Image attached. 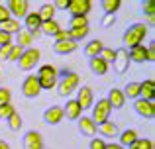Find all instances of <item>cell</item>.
<instances>
[{
    "label": "cell",
    "instance_id": "1",
    "mask_svg": "<svg viewBox=\"0 0 155 149\" xmlns=\"http://www.w3.org/2000/svg\"><path fill=\"white\" fill-rule=\"evenodd\" d=\"M147 31H149V28L145 26V24H140V22L132 24V26L124 31V35H122V43H124V47L130 51V49H134V47L141 45V41L145 39Z\"/></svg>",
    "mask_w": 155,
    "mask_h": 149
},
{
    "label": "cell",
    "instance_id": "2",
    "mask_svg": "<svg viewBox=\"0 0 155 149\" xmlns=\"http://www.w3.org/2000/svg\"><path fill=\"white\" fill-rule=\"evenodd\" d=\"M79 83L81 79L77 73H63L61 79H57V94L63 96V98H69L73 92H77Z\"/></svg>",
    "mask_w": 155,
    "mask_h": 149
},
{
    "label": "cell",
    "instance_id": "3",
    "mask_svg": "<svg viewBox=\"0 0 155 149\" xmlns=\"http://www.w3.org/2000/svg\"><path fill=\"white\" fill-rule=\"evenodd\" d=\"M110 114H112V108H110L108 100H106V98H98V102L92 104V116H91V120L96 124V128H98L100 124H104V122H108V120H110Z\"/></svg>",
    "mask_w": 155,
    "mask_h": 149
},
{
    "label": "cell",
    "instance_id": "4",
    "mask_svg": "<svg viewBox=\"0 0 155 149\" xmlns=\"http://www.w3.org/2000/svg\"><path fill=\"white\" fill-rule=\"evenodd\" d=\"M39 57H41V51H39L38 47H28V49H24L22 57L18 59V69L20 71H31L39 63Z\"/></svg>",
    "mask_w": 155,
    "mask_h": 149
},
{
    "label": "cell",
    "instance_id": "5",
    "mask_svg": "<svg viewBox=\"0 0 155 149\" xmlns=\"http://www.w3.org/2000/svg\"><path fill=\"white\" fill-rule=\"evenodd\" d=\"M6 8L14 20H24L30 14V2L28 0H10L6 4Z\"/></svg>",
    "mask_w": 155,
    "mask_h": 149
},
{
    "label": "cell",
    "instance_id": "6",
    "mask_svg": "<svg viewBox=\"0 0 155 149\" xmlns=\"http://www.w3.org/2000/svg\"><path fill=\"white\" fill-rule=\"evenodd\" d=\"M39 92H41V88H39V80L35 75H28L26 79H24L22 83V94L26 96V98H38Z\"/></svg>",
    "mask_w": 155,
    "mask_h": 149
},
{
    "label": "cell",
    "instance_id": "7",
    "mask_svg": "<svg viewBox=\"0 0 155 149\" xmlns=\"http://www.w3.org/2000/svg\"><path fill=\"white\" fill-rule=\"evenodd\" d=\"M134 110H136L137 114L141 116V118L153 120V116H155V104L151 102V100L137 98V100H134Z\"/></svg>",
    "mask_w": 155,
    "mask_h": 149
},
{
    "label": "cell",
    "instance_id": "8",
    "mask_svg": "<svg viewBox=\"0 0 155 149\" xmlns=\"http://www.w3.org/2000/svg\"><path fill=\"white\" fill-rule=\"evenodd\" d=\"M114 71H116L118 75H124L126 71H128L130 67V55H128V49L126 47H120V49H116V57H114Z\"/></svg>",
    "mask_w": 155,
    "mask_h": 149
},
{
    "label": "cell",
    "instance_id": "9",
    "mask_svg": "<svg viewBox=\"0 0 155 149\" xmlns=\"http://www.w3.org/2000/svg\"><path fill=\"white\" fill-rule=\"evenodd\" d=\"M77 102H79V106L83 108V110H88V108H92V104H94V94H92V88L91 86H81L77 88Z\"/></svg>",
    "mask_w": 155,
    "mask_h": 149
},
{
    "label": "cell",
    "instance_id": "10",
    "mask_svg": "<svg viewBox=\"0 0 155 149\" xmlns=\"http://www.w3.org/2000/svg\"><path fill=\"white\" fill-rule=\"evenodd\" d=\"M65 120V114H63V106H49L45 112H43V122L47 126H57Z\"/></svg>",
    "mask_w": 155,
    "mask_h": 149
},
{
    "label": "cell",
    "instance_id": "11",
    "mask_svg": "<svg viewBox=\"0 0 155 149\" xmlns=\"http://www.w3.org/2000/svg\"><path fill=\"white\" fill-rule=\"evenodd\" d=\"M91 8H92L91 0H69L67 10L71 12V18H73V16H87L91 12Z\"/></svg>",
    "mask_w": 155,
    "mask_h": 149
},
{
    "label": "cell",
    "instance_id": "12",
    "mask_svg": "<svg viewBox=\"0 0 155 149\" xmlns=\"http://www.w3.org/2000/svg\"><path fill=\"white\" fill-rule=\"evenodd\" d=\"M63 114L67 120H71V122H77V120L83 116V108L79 106V102H77L75 98H69L67 104L63 106Z\"/></svg>",
    "mask_w": 155,
    "mask_h": 149
},
{
    "label": "cell",
    "instance_id": "13",
    "mask_svg": "<svg viewBox=\"0 0 155 149\" xmlns=\"http://www.w3.org/2000/svg\"><path fill=\"white\" fill-rule=\"evenodd\" d=\"M24 149H43V138L39 131L30 130L24 135Z\"/></svg>",
    "mask_w": 155,
    "mask_h": 149
},
{
    "label": "cell",
    "instance_id": "14",
    "mask_svg": "<svg viewBox=\"0 0 155 149\" xmlns=\"http://www.w3.org/2000/svg\"><path fill=\"white\" fill-rule=\"evenodd\" d=\"M106 100H108V104H110V108H112V110H120V108H124V104H126L124 92H122L120 88H116V86L108 90V96H106Z\"/></svg>",
    "mask_w": 155,
    "mask_h": 149
},
{
    "label": "cell",
    "instance_id": "15",
    "mask_svg": "<svg viewBox=\"0 0 155 149\" xmlns=\"http://www.w3.org/2000/svg\"><path fill=\"white\" fill-rule=\"evenodd\" d=\"M77 126H79V131L83 135H87V138H94L96 135V124L92 122L88 116H81V118L77 120Z\"/></svg>",
    "mask_w": 155,
    "mask_h": 149
},
{
    "label": "cell",
    "instance_id": "16",
    "mask_svg": "<svg viewBox=\"0 0 155 149\" xmlns=\"http://www.w3.org/2000/svg\"><path fill=\"white\" fill-rule=\"evenodd\" d=\"M96 134H100L102 138H118L120 135V128H118V124L116 122H104V124H100L98 128H96Z\"/></svg>",
    "mask_w": 155,
    "mask_h": 149
},
{
    "label": "cell",
    "instance_id": "17",
    "mask_svg": "<svg viewBox=\"0 0 155 149\" xmlns=\"http://www.w3.org/2000/svg\"><path fill=\"white\" fill-rule=\"evenodd\" d=\"M77 47H79V43H75V41H55L53 43V51H55L57 55H71V53H75L77 51Z\"/></svg>",
    "mask_w": 155,
    "mask_h": 149
},
{
    "label": "cell",
    "instance_id": "18",
    "mask_svg": "<svg viewBox=\"0 0 155 149\" xmlns=\"http://www.w3.org/2000/svg\"><path fill=\"white\" fill-rule=\"evenodd\" d=\"M128 55H130V61H134V63H145V61H149L147 47H145V45H137V47H134V49H130Z\"/></svg>",
    "mask_w": 155,
    "mask_h": 149
},
{
    "label": "cell",
    "instance_id": "19",
    "mask_svg": "<svg viewBox=\"0 0 155 149\" xmlns=\"http://www.w3.org/2000/svg\"><path fill=\"white\" fill-rule=\"evenodd\" d=\"M153 96H155V83L151 79L143 80V83H140V98L143 100H151L153 102Z\"/></svg>",
    "mask_w": 155,
    "mask_h": 149
},
{
    "label": "cell",
    "instance_id": "20",
    "mask_svg": "<svg viewBox=\"0 0 155 149\" xmlns=\"http://www.w3.org/2000/svg\"><path fill=\"white\" fill-rule=\"evenodd\" d=\"M0 31H4V34H8V35H16V34L22 31V24H20V20L10 18V20L0 24Z\"/></svg>",
    "mask_w": 155,
    "mask_h": 149
},
{
    "label": "cell",
    "instance_id": "21",
    "mask_svg": "<svg viewBox=\"0 0 155 149\" xmlns=\"http://www.w3.org/2000/svg\"><path fill=\"white\" fill-rule=\"evenodd\" d=\"M41 35H49V37H55L57 34H59L63 28H61V24L57 22V20H51V22H41Z\"/></svg>",
    "mask_w": 155,
    "mask_h": 149
},
{
    "label": "cell",
    "instance_id": "22",
    "mask_svg": "<svg viewBox=\"0 0 155 149\" xmlns=\"http://www.w3.org/2000/svg\"><path fill=\"white\" fill-rule=\"evenodd\" d=\"M118 138H120V141H118V143H120L122 147L128 149L130 145H134V143L137 141V131L136 130H124V131H120Z\"/></svg>",
    "mask_w": 155,
    "mask_h": 149
},
{
    "label": "cell",
    "instance_id": "23",
    "mask_svg": "<svg viewBox=\"0 0 155 149\" xmlns=\"http://www.w3.org/2000/svg\"><path fill=\"white\" fill-rule=\"evenodd\" d=\"M88 67H91V71L94 75H98V76H102L108 73V63H104L100 57H92V59H88Z\"/></svg>",
    "mask_w": 155,
    "mask_h": 149
},
{
    "label": "cell",
    "instance_id": "24",
    "mask_svg": "<svg viewBox=\"0 0 155 149\" xmlns=\"http://www.w3.org/2000/svg\"><path fill=\"white\" fill-rule=\"evenodd\" d=\"M102 47H104V43L100 41V39H92V41H88L87 45H84V55H87L88 59L98 57L100 51H102Z\"/></svg>",
    "mask_w": 155,
    "mask_h": 149
},
{
    "label": "cell",
    "instance_id": "25",
    "mask_svg": "<svg viewBox=\"0 0 155 149\" xmlns=\"http://www.w3.org/2000/svg\"><path fill=\"white\" fill-rule=\"evenodd\" d=\"M38 16H39L41 22H51V20H55V18H53V16H55V8H53V4L51 2H43L41 6H39V10H38Z\"/></svg>",
    "mask_w": 155,
    "mask_h": 149
},
{
    "label": "cell",
    "instance_id": "26",
    "mask_svg": "<svg viewBox=\"0 0 155 149\" xmlns=\"http://www.w3.org/2000/svg\"><path fill=\"white\" fill-rule=\"evenodd\" d=\"M24 26H26V31L39 30V28H41V20H39L38 12H30V14L24 18Z\"/></svg>",
    "mask_w": 155,
    "mask_h": 149
},
{
    "label": "cell",
    "instance_id": "27",
    "mask_svg": "<svg viewBox=\"0 0 155 149\" xmlns=\"http://www.w3.org/2000/svg\"><path fill=\"white\" fill-rule=\"evenodd\" d=\"M31 43H34V37L30 35V31L22 30L20 34H16V43L14 45H20L22 49H28V47H31Z\"/></svg>",
    "mask_w": 155,
    "mask_h": 149
},
{
    "label": "cell",
    "instance_id": "28",
    "mask_svg": "<svg viewBox=\"0 0 155 149\" xmlns=\"http://www.w3.org/2000/svg\"><path fill=\"white\" fill-rule=\"evenodd\" d=\"M35 76H38V75H35ZM57 76H59V75L38 76V80H39V88H41V90H51L53 86H57Z\"/></svg>",
    "mask_w": 155,
    "mask_h": 149
},
{
    "label": "cell",
    "instance_id": "29",
    "mask_svg": "<svg viewBox=\"0 0 155 149\" xmlns=\"http://www.w3.org/2000/svg\"><path fill=\"white\" fill-rule=\"evenodd\" d=\"M124 96H126V100H137L140 98V83H128L124 86Z\"/></svg>",
    "mask_w": 155,
    "mask_h": 149
},
{
    "label": "cell",
    "instance_id": "30",
    "mask_svg": "<svg viewBox=\"0 0 155 149\" xmlns=\"http://www.w3.org/2000/svg\"><path fill=\"white\" fill-rule=\"evenodd\" d=\"M81 28H88V18L87 16H73L69 20V30H81Z\"/></svg>",
    "mask_w": 155,
    "mask_h": 149
},
{
    "label": "cell",
    "instance_id": "31",
    "mask_svg": "<svg viewBox=\"0 0 155 149\" xmlns=\"http://www.w3.org/2000/svg\"><path fill=\"white\" fill-rule=\"evenodd\" d=\"M6 122H8V128H10L12 131H20V128L24 126V120H22V116H20L18 112H14Z\"/></svg>",
    "mask_w": 155,
    "mask_h": 149
},
{
    "label": "cell",
    "instance_id": "32",
    "mask_svg": "<svg viewBox=\"0 0 155 149\" xmlns=\"http://www.w3.org/2000/svg\"><path fill=\"white\" fill-rule=\"evenodd\" d=\"M120 0H102V10L104 14H116L118 8H120Z\"/></svg>",
    "mask_w": 155,
    "mask_h": 149
},
{
    "label": "cell",
    "instance_id": "33",
    "mask_svg": "<svg viewBox=\"0 0 155 149\" xmlns=\"http://www.w3.org/2000/svg\"><path fill=\"white\" fill-rule=\"evenodd\" d=\"M88 31H91V28H81V30H69V34H71L73 41L79 43V41H83V39L88 35Z\"/></svg>",
    "mask_w": 155,
    "mask_h": 149
},
{
    "label": "cell",
    "instance_id": "34",
    "mask_svg": "<svg viewBox=\"0 0 155 149\" xmlns=\"http://www.w3.org/2000/svg\"><path fill=\"white\" fill-rule=\"evenodd\" d=\"M100 59H102L104 63H114V57H116V49H112V47H102V51H100V55H98Z\"/></svg>",
    "mask_w": 155,
    "mask_h": 149
},
{
    "label": "cell",
    "instance_id": "35",
    "mask_svg": "<svg viewBox=\"0 0 155 149\" xmlns=\"http://www.w3.org/2000/svg\"><path fill=\"white\" fill-rule=\"evenodd\" d=\"M128 149H153V141L147 138H137V141L134 145H130Z\"/></svg>",
    "mask_w": 155,
    "mask_h": 149
},
{
    "label": "cell",
    "instance_id": "36",
    "mask_svg": "<svg viewBox=\"0 0 155 149\" xmlns=\"http://www.w3.org/2000/svg\"><path fill=\"white\" fill-rule=\"evenodd\" d=\"M143 14L147 16L149 24H153V22H155V4L151 2V0H147V2L143 4Z\"/></svg>",
    "mask_w": 155,
    "mask_h": 149
},
{
    "label": "cell",
    "instance_id": "37",
    "mask_svg": "<svg viewBox=\"0 0 155 149\" xmlns=\"http://www.w3.org/2000/svg\"><path fill=\"white\" fill-rule=\"evenodd\" d=\"M14 112H16V108L12 106V102H10V104H4V106H0V122H2V120H8L12 114H14Z\"/></svg>",
    "mask_w": 155,
    "mask_h": 149
},
{
    "label": "cell",
    "instance_id": "38",
    "mask_svg": "<svg viewBox=\"0 0 155 149\" xmlns=\"http://www.w3.org/2000/svg\"><path fill=\"white\" fill-rule=\"evenodd\" d=\"M114 24H116V14H104V16H102V20H100V26H102L104 30L112 28Z\"/></svg>",
    "mask_w": 155,
    "mask_h": 149
},
{
    "label": "cell",
    "instance_id": "39",
    "mask_svg": "<svg viewBox=\"0 0 155 149\" xmlns=\"http://www.w3.org/2000/svg\"><path fill=\"white\" fill-rule=\"evenodd\" d=\"M10 100H12V92H10V88L0 86V106H4V104H10Z\"/></svg>",
    "mask_w": 155,
    "mask_h": 149
},
{
    "label": "cell",
    "instance_id": "40",
    "mask_svg": "<svg viewBox=\"0 0 155 149\" xmlns=\"http://www.w3.org/2000/svg\"><path fill=\"white\" fill-rule=\"evenodd\" d=\"M22 53H24V49L20 45H12V49H10V55H8V61H14V63H18V59L22 57Z\"/></svg>",
    "mask_w": 155,
    "mask_h": 149
},
{
    "label": "cell",
    "instance_id": "41",
    "mask_svg": "<svg viewBox=\"0 0 155 149\" xmlns=\"http://www.w3.org/2000/svg\"><path fill=\"white\" fill-rule=\"evenodd\" d=\"M45 75H57V69L53 65H41L38 69V76H45Z\"/></svg>",
    "mask_w": 155,
    "mask_h": 149
},
{
    "label": "cell",
    "instance_id": "42",
    "mask_svg": "<svg viewBox=\"0 0 155 149\" xmlns=\"http://www.w3.org/2000/svg\"><path fill=\"white\" fill-rule=\"evenodd\" d=\"M88 149H106V141L102 138H92L88 143Z\"/></svg>",
    "mask_w": 155,
    "mask_h": 149
},
{
    "label": "cell",
    "instance_id": "43",
    "mask_svg": "<svg viewBox=\"0 0 155 149\" xmlns=\"http://www.w3.org/2000/svg\"><path fill=\"white\" fill-rule=\"evenodd\" d=\"M6 45H14V41H12V35L0 31V47H6Z\"/></svg>",
    "mask_w": 155,
    "mask_h": 149
},
{
    "label": "cell",
    "instance_id": "44",
    "mask_svg": "<svg viewBox=\"0 0 155 149\" xmlns=\"http://www.w3.org/2000/svg\"><path fill=\"white\" fill-rule=\"evenodd\" d=\"M71 39V34H69V30H61L59 34L55 35V41H69ZM73 41V39H71Z\"/></svg>",
    "mask_w": 155,
    "mask_h": 149
},
{
    "label": "cell",
    "instance_id": "45",
    "mask_svg": "<svg viewBox=\"0 0 155 149\" xmlns=\"http://www.w3.org/2000/svg\"><path fill=\"white\" fill-rule=\"evenodd\" d=\"M10 18H12V16H10V12H8L6 4H0V24L6 22V20H10Z\"/></svg>",
    "mask_w": 155,
    "mask_h": 149
},
{
    "label": "cell",
    "instance_id": "46",
    "mask_svg": "<svg viewBox=\"0 0 155 149\" xmlns=\"http://www.w3.org/2000/svg\"><path fill=\"white\" fill-rule=\"evenodd\" d=\"M53 8H59V10H67V6H69V0H53Z\"/></svg>",
    "mask_w": 155,
    "mask_h": 149
},
{
    "label": "cell",
    "instance_id": "47",
    "mask_svg": "<svg viewBox=\"0 0 155 149\" xmlns=\"http://www.w3.org/2000/svg\"><path fill=\"white\" fill-rule=\"evenodd\" d=\"M10 49H12V45L0 47V59H6V61H8V55H10Z\"/></svg>",
    "mask_w": 155,
    "mask_h": 149
},
{
    "label": "cell",
    "instance_id": "48",
    "mask_svg": "<svg viewBox=\"0 0 155 149\" xmlns=\"http://www.w3.org/2000/svg\"><path fill=\"white\" fill-rule=\"evenodd\" d=\"M147 55H149V63L155 61V47H153V45H149V47H147Z\"/></svg>",
    "mask_w": 155,
    "mask_h": 149
},
{
    "label": "cell",
    "instance_id": "49",
    "mask_svg": "<svg viewBox=\"0 0 155 149\" xmlns=\"http://www.w3.org/2000/svg\"><path fill=\"white\" fill-rule=\"evenodd\" d=\"M106 149H126V147H122L120 143H114L112 141V143H106Z\"/></svg>",
    "mask_w": 155,
    "mask_h": 149
},
{
    "label": "cell",
    "instance_id": "50",
    "mask_svg": "<svg viewBox=\"0 0 155 149\" xmlns=\"http://www.w3.org/2000/svg\"><path fill=\"white\" fill-rule=\"evenodd\" d=\"M0 149H10V143L4 141V139H0Z\"/></svg>",
    "mask_w": 155,
    "mask_h": 149
}]
</instances>
